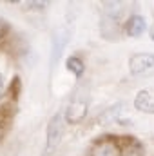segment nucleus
<instances>
[{
  "label": "nucleus",
  "mask_w": 154,
  "mask_h": 156,
  "mask_svg": "<svg viewBox=\"0 0 154 156\" xmlns=\"http://www.w3.org/2000/svg\"><path fill=\"white\" fill-rule=\"evenodd\" d=\"M149 35H151V38L154 40V26H152V27H151V31H149Z\"/></svg>",
  "instance_id": "ddd939ff"
},
{
  "label": "nucleus",
  "mask_w": 154,
  "mask_h": 156,
  "mask_svg": "<svg viewBox=\"0 0 154 156\" xmlns=\"http://www.w3.org/2000/svg\"><path fill=\"white\" fill-rule=\"evenodd\" d=\"M100 33L102 37L107 40H116L120 35V20H114L111 16L102 15V22H100Z\"/></svg>",
  "instance_id": "423d86ee"
},
{
  "label": "nucleus",
  "mask_w": 154,
  "mask_h": 156,
  "mask_svg": "<svg viewBox=\"0 0 154 156\" xmlns=\"http://www.w3.org/2000/svg\"><path fill=\"white\" fill-rule=\"evenodd\" d=\"M2 91H4V82H2V75H0V96H2Z\"/></svg>",
  "instance_id": "f8f14e48"
},
{
  "label": "nucleus",
  "mask_w": 154,
  "mask_h": 156,
  "mask_svg": "<svg viewBox=\"0 0 154 156\" xmlns=\"http://www.w3.org/2000/svg\"><path fill=\"white\" fill-rule=\"evenodd\" d=\"M69 40H71V31H69L67 27H64V26L58 27V29L53 33L51 56H49V71H51V73H53V69L56 67V64H58V60H60V56H62L65 45L69 44Z\"/></svg>",
  "instance_id": "f03ea898"
},
{
  "label": "nucleus",
  "mask_w": 154,
  "mask_h": 156,
  "mask_svg": "<svg viewBox=\"0 0 154 156\" xmlns=\"http://www.w3.org/2000/svg\"><path fill=\"white\" fill-rule=\"evenodd\" d=\"M91 156H121V149L114 138L105 136V138H100L98 142H94V145L91 149Z\"/></svg>",
  "instance_id": "39448f33"
},
{
  "label": "nucleus",
  "mask_w": 154,
  "mask_h": 156,
  "mask_svg": "<svg viewBox=\"0 0 154 156\" xmlns=\"http://www.w3.org/2000/svg\"><path fill=\"white\" fill-rule=\"evenodd\" d=\"M134 107L142 113H147V115H154V98L152 94L147 91V89H142L138 91L136 98H134Z\"/></svg>",
  "instance_id": "0eeeda50"
},
{
  "label": "nucleus",
  "mask_w": 154,
  "mask_h": 156,
  "mask_svg": "<svg viewBox=\"0 0 154 156\" xmlns=\"http://www.w3.org/2000/svg\"><path fill=\"white\" fill-rule=\"evenodd\" d=\"M87 115V100H83V98H73L71 102H69V105L65 107V111H64V116H65V122L67 123H71V125H76L80 123L83 118Z\"/></svg>",
  "instance_id": "20e7f679"
},
{
  "label": "nucleus",
  "mask_w": 154,
  "mask_h": 156,
  "mask_svg": "<svg viewBox=\"0 0 154 156\" xmlns=\"http://www.w3.org/2000/svg\"><path fill=\"white\" fill-rule=\"evenodd\" d=\"M7 31H9V24L4 18H0V38H4L7 35Z\"/></svg>",
  "instance_id": "9b49d317"
},
{
  "label": "nucleus",
  "mask_w": 154,
  "mask_h": 156,
  "mask_svg": "<svg viewBox=\"0 0 154 156\" xmlns=\"http://www.w3.org/2000/svg\"><path fill=\"white\" fill-rule=\"evenodd\" d=\"M123 5L125 4H121V2H103L102 4V15L111 16L114 20H120L123 16V13H125V7Z\"/></svg>",
  "instance_id": "1a4fd4ad"
},
{
  "label": "nucleus",
  "mask_w": 154,
  "mask_h": 156,
  "mask_svg": "<svg viewBox=\"0 0 154 156\" xmlns=\"http://www.w3.org/2000/svg\"><path fill=\"white\" fill-rule=\"evenodd\" d=\"M145 29H147V24H145V18H143L142 15H132V16H129L127 22H125V33H127L129 37H132V38L140 37Z\"/></svg>",
  "instance_id": "6e6552de"
},
{
  "label": "nucleus",
  "mask_w": 154,
  "mask_h": 156,
  "mask_svg": "<svg viewBox=\"0 0 154 156\" xmlns=\"http://www.w3.org/2000/svg\"><path fill=\"white\" fill-rule=\"evenodd\" d=\"M64 125H65V116L64 111H58L54 116L49 120L47 125V140H45V156H49L60 144L62 134H64Z\"/></svg>",
  "instance_id": "f257e3e1"
},
{
  "label": "nucleus",
  "mask_w": 154,
  "mask_h": 156,
  "mask_svg": "<svg viewBox=\"0 0 154 156\" xmlns=\"http://www.w3.org/2000/svg\"><path fill=\"white\" fill-rule=\"evenodd\" d=\"M67 69L76 78H82V75H83V62L78 56H69L67 58Z\"/></svg>",
  "instance_id": "9d476101"
},
{
  "label": "nucleus",
  "mask_w": 154,
  "mask_h": 156,
  "mask_svg": "<svg viewBox=\"0 0 154 156\" xmlns=\"http://www.w3.org/2000/svg\"><path fill=\"white\" fill-rule=\"evenodd\" d=\"M154 67V53H134L129 58V71L134 76L145 75Z\"/></svg>",
  "instance_id": "7ed1b4c3"
}]
</instances>
